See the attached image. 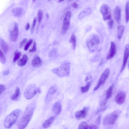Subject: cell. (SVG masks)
<instances>
[{
  "mask_svg": "<svg viewBox=\"0 0 129 129\" xmlns=\"http://www.w3.org/2000/svg\"><path fill=\"white\" fill-rule=\"evenodd\" d=\"M34 103L31 104L26 108L22 116L18 121L17 126L18 129H24L30 121L35 108Z\"/></svg>",
  "mask_w": 129,
  "mask_h": 129,
  "instance_id": "1",
  "label": "cell"
},
{
  "mask_svg": "<svg viewBox=\"0 0 129 129\" xmlns=\"http://www.w3.org/2000/svg\"><path fill=\"white\" fill-rule=\"evenodd\" d=\"M70 70V62L67 60L64 61L60 64V66L51 70L52 72L58 77H64L68 76Z\"/></svg>",
  "mask_w": 129,
  "mask_h": 129,
  "instance_id": "2",
  "label": "cell"
},
{
  "mask_svg": "<svg viewBox=\"0 0 129 129\" xmlns=\"http://www.w3.org/2000/svg\"><path fill=\"white\" fill-rule=\"evenodd\" d=\"M21 111L20 109H17L14 110L9 114L5 120V127L7 129L11 127L17 120Z\"/></svg>",
  "mask_w": 129,
  "mask_h": 129,
  "instance_id": "3",
  "label": "cell"
},
{
  "mask_svg": "<svg viewBox=\"0 0 129 129\" xmlns=\"http://www.w3.org/2000/svg\"><path fill=\"white\" fill-rule=\"evenodd\" d=\"M100 38L97 34H93L88 37L86 41L87 46L91 52H93L98 49L99 42Z\"/></svg>",
  "mask_w": 129,
  "mask_h": 129,
  "instance_id": "4",
  "label": "cell"
},
{
  "mask_svg": "<svg viewBox=\"0 0 129 129\" xmlns=\"http://www.w3.org/2000/svg\"><path fill=\"white\" fill-rule=\"evenodd\" d=\"M37 88L34 84H31L28 86L25 90L24 95L27 99L32 98L37 93Z\"/></svg>",
  "mask_w": 129,
  "mask_h": 129,
  "instance_id": "5",
  "label": "cell"
},
{
  "mask_svg": "<svg viewBox=\"0 0 129 129\" xmlns=\"http://www.w3.org/2000/svg\"><path fill=\"white\" fill-rule=\"evenodd\" d=\"M118 117V112L115 111L104 118L103 124L104 125H110L114 124Z\"/></svg>",
  "mask_w": 129,
  "mask_h": 129,
  "instance_id": "6",
  "label": "cell"
},
{
  "mask_svg": "<svg viewBox=\"0 0 129 129\" xmlns=\"http://www.w3.org/2000/svg\"><path fill=\"white\" fill-rule=\"evenodd\" d=\"M72 13L71 11H68L63 19L61 32L63 34H65L69 28L70 25V20Z\"/></svg>",
  "mask_w": 129,
  "mask_h": 129,
  "instance_id": "7",
  "label": "cell"
},
{
  "mask_svg": "<svg viewBox=\"0 0 129 129\" xmlns=\"http://www.w3.org/2000/svg\"><path fill=\"white\" fill-rule=\"evenodd\" d=\"M100 11L104 21L109 20L111 18V10L110 7L107 5L103 4L100 8Z\"/></svg>",
  "mask_w": 129,
  "mask_h": 129,
  "instance_id": "8",
  "label": "cell"
},
{
  "mask_svg": "<svg viewBox=\"0 0 129 129\" xmlns=\"http://www.w3.org/2000/svg\"><path fill=\"white\" fill-rule=\"evenodd\" d=\"M110 70L107 68L102 73L101 78L96 86L94 88L93 90L95 91L98 89L105 82L110 74Z\"/></svg>",
  "mask_w": 129,
  "mask_h": 129,
  "instance_id": "9",
  "label": "cell"
},
{
  "mask_svg": "<svg viewBox=\"0 0 129 129\" xmlns=\"http://www.w3.org/2000/svg\"><path fill=\"white\" fill-rule=\"evenodd\" d=\"M57 89V87L55 85L53 86L49 89L45 99L46 103L48 104L51 101Z\"/></svg>",
  "mask_w": 129,
  "mask_h": 129,
  "instance_id": "10",
  "label": "cell"
},
{
  "mask_svg": "<svg viewBox=\"0 0 129 129\" xmlns=\"http://www.w3.org/2000/svg\"><path fill=\"white\" fill-rule=\"evenodd\" d=\"M116 52V47L115 43L113 41L111 43V46L109 52L107 54L106 58L107 60L112 58L115 55Z\"/></svg>",
  "mask_w": 129,
  "mask_h": 129,
  "instance_id": "11",
  "label": "cell"
},
{
  "mask_svg": "<svg viewBox=\"0 0 129 129\" xmlns=\"http://www.w3.org/2000/svg\"><path fill=\"white\" fill-rule=\"evenodd\" d=\"M129 56V44H127L125 47L124 52L123 61L120 72H122L124 70L126 64Z\"/></svg>",
  "mask_w": 129,
  "mask_h": 129,
  "instance_id": "12",
  "label": "cell"
},
{
  "mask_svg": "<svg viewBox=\"0 0 129 129\" xmlns=\"http://www.w3.org/2000/svg\"><path fill=\"white\" fill-rule=\"evenodd\" d=\"M18 26L17 23L15 22L13 30L10 32V36L11 40L13 42L17 41L18 35Z\"/></svg>",
  "mask_w": 129,
  "mask_h": 129,
  "instance_id": "13",
  "label": "cell"
},
{
  "mask_svg": "<svg viewBox=\"0 0 129 129\" xmlns=\"http://www.w3.org/2000/svg\"><path fill=\"white\" fill-rule=\"evenodd\" d=\"M126 95L125 92L121 91L116 95L115 98L116 102L118 104L121 105L124 102Z\"/></svg>",
  "mask_w": 129,
  "mask_h": 129,
  "instance_id": "14",
  "label": "cell"
},
{
  "mask_svg": "<svg viewBox=\"0 0 129 129\" xmlns=\"http://www.w3.org/2000/svg\"><path fill=\"white\" fill-rule=\"evenodd\" d=\"M88 110L87 108L84 107L82 110L76 112L75 113L76 118L80 119L85 118L87 114Z\"/></svg>",
  "mask_w": 129,
  "mask_h": 129,
  "instance_id": "15",
  "label": "cell"
},
{
  "mask_svg": "<svg viewBox=\"0 0 129 129\" xmlns=\"http://www.w3.org/2000/svg\"><path fill=\"white\" fill-rule=\"evenodd\" d=\"M114 16L115 19L118 23H119L121 20V10L120 7L118 6L115 7L114 10Z\"/></svg>",
  "mask_w": 129,
  "mask_h": 129,
  "instance_id": "16",
  "label": "cell"
},
{
  "mask_svg": "<svg viewBox=\"0 0 129 129\" xmlns=\"http://www.w3.org/2000/svg\"><path fill=\"white\" fill-rule=\"evenodd\" d=\"M61 106L59 102H57L53 104L52 107V111L56 115H59L61 111Z\"/></svg>",
  "mask_w": 129,
  "mask_h": 129,
  "instance_id": "17",
  "label": "cell"
},
{
  "mask_svg": "<svg viewBox=\"0 0 129 129\" xmlns=\"http://www.w3.org/2000/svg\"><path fill=\"white\" fill-rule=\"evenodd\" d=\"M42 64V61L40 57L38 56L34 57L31 61L32 66L37 68L40 66Z\"/></svg>",
  "mask_w": 129,
  "mask_h": 129,
  "instance_id": "18",
  "label": "cell"
},
{
  "mask_svg": "<svg viewBox=\"0 0 129 129\" xmlns=\"http://www.w3.org/2000/svg\"><path fill=\"white\" fill-rule=\"evenodd\" d=\"M55 118V116H53L46 120L42 125L43 127L45 128L49 127L53 123Z\"/></svg>",
  "mask_w": 129,
  "mask_h": 129,
  "instance_id": "19",
  "label": "cell"
},
{
  "mask_svg": "<svg viewBox=\"0 0 129 129\" xmlns=\"http://www.w3.org/2000/svg\"><path fill=\"white\" fill-rule=\"evenodd\" d=\"M0 46L3 52L7 53L9 50L8 46L7 43L3 39L0 38Z\"/></svg>",
  "mask_w": 129,
  "mask_h": 129,
  "instance_id": "20",
  "label": "cell"
},
{
  "mask_svg": "<svg viewBox=\"0 0 129 129\" xmlns=\"http://www.w3.org/2000/svg\"><path fill=\"white\" fill-rule=\"evenodd\" d=\"M124 29L125 27L123 25H120L117 26V36L118 40L121 39Z\"/></svg>",
  "mask_w": 129,
  "mask_h": 129,
  "instance_id": "21",
  "label": "cell"
},
{
  "mask_svg": "<svg viewBox=\"0 0 129 129\" xmlns=\"http://www.w3.org/2000/svg\"><path fill=\"white\" fill-rule=\"evenodd\" d=\"M91 12L92 10L90 8H86L81 12L78 16V18L79 19H82L91 14Z\"/></svg>",
  "mask_w": 129,
  "mask_h": 129,
  "instance_id": "22",
  "label": "cell"
},
{
  "mask_svg": "<svg viewBox=\"0 0 129 129\" xmlns=\"http://www.w3.org/2000/svg\"><path fill=\"white\" fill-rule=\"evenodd\" d=\"M28 60V57L27 55L23 54L22 57L19 59L17 63L18 65L20 67L23 66L25 65L27 63Z\"/></svg>",
  "mask_w": 129,
  "mask_h": 129,
  "instance_id": "23",
  "label": "cell"
},
{
  "mask_svg": "<svg viewBox=\"0 0 129 129\" xmlns=\"http://www.w3.org/2000/svg\"><path fill=\"white\" fill-rule=\"evenodd\" d=\"M20 94L19 88L18 87H17L15 90V93L11 96L10 98L13 100H16L19 98Z\"/></svg>",
  "mask_w": 129,
  "mask_h": 129,
  "instance_id": "24",
  "label": "cell"
},
{
  "mask_svg": "<svg viewBox=\"0 0 129 129\" xmlns=\"http://www.w3.org/2000/svg\"><path fill=\"white\" fill-rule=\"evenodd\" d=\"M12 12L15 16H19L21 14L22 12V9L19 7L14 8L12 10Z\"/></svg>",
  "mask_w": 129,
  "mask_h": 129,
  "instance_id": "25",
  "label": "cell"
},
{
  "mask_svg": "<svg viewBox=\"0 0 129 129\" xmlns=\"http://www.w3.org/2000/svg\"><path fill=\"white\" fill-rule=\"evenodd\" d=\"M113 86L114 84H113L109 88L106 92L105 98L107 100L110 98L112 96Z\"/></svg>",
  "mask_w": 129,
  "mask_h": 129,
  "instance_id": "26",
  "label": "cell"
},
{
  "mask_svg": "<svg viewBox=\"0 0 129 129\" xmlns=\"http://www.w3.org/2000/svg\"><path fill=\"white\" fill-rule=\"evenodd\" d=\"M69 41L72 45L73 49H75L76 46V38L74 34H73L71 35Z\"/></svg>",
  "mask_w": 129,
  "mask_h": 129,
  "instance_id": "27",
  "label": "cell"
},
{
  "mask_svg": "<svg viewBox=\"0 0 129 129\" xmlns=\"http://www.w3.org/2000/svg\"><path fill=\"white\" fill-rule=\"evenodd\" d=\"M91 83L90 82H88L85 86L81 87V92L83 93H85L88 91L91 86Z\"/></svg>",
  "mask_w": 129,
  "mask_h": 129,
  "instance_id": "28",
  "label": "cell"
},
{
  "mask_svg": "<svg viewBox=\"0 0 129 129\" xmlns=\"http://www.w3.org/2000/svg\"><path fill=\"white\" fill-rule=\"evenodd\" d=\"M129 1H128L126 3L125 7V21L127 23L129 20Z\"/></svg>",
  "mask_w": 129,
  "mask_h": 129,
  "instance_id": "29",
  "label": "cell"
},
{
  "mask_svg": "<svg viewBox=\"0 0 129 129\" xmlns=\"http://www.w3.org/2000/svg\"><path fill=\"white\" fill-rule=\"evenodd\" d=\"M21 55V52L17 50L15 51L13 58V62H15L17 61Z\"/></svg>",
  "mask_w": 129,
  "mask_h": 129,
  "instance_id": "30",
  "label": "cell"
},
{
  "mask_svg": "<svg viewBox=\"0 0 129 129\" xmlns=\"http://www.w3.org/2000/svg\"><path fill=\"white\" fill-rule=\"evenodd\" d=\"M88 124L85 121H82L81 122L77 129H87Z\"/></svg>",
  "mask_w": 129,
  "mask_h": 129,
  "instance_id": "31",
  "label": "cell"
},
{
  "mask_svg": "<svg viewBox=\"0 0 129 129\" xmlns=\"http://www.w3.org/2000/svg\"><path fill=\"white\" fill-rule=\"evenodd\" d=\"M43 11L41 9L38 10L37 14V19L38 22L40 23L42 19L43 16Z\"/></svg>",
  "mask_w": 129,
  "mask_h": 129,
  "instance_id": "32",
  "label": "cell"
},
{
  "mask_svg": "<svg viewBox=\"0 0 129 129\" xmlns=\"http://www.w3.org/2000/svg\"><path fill=\"white\" fill-rule=\"evenodd\" d=\"M6 61V58L2 51L0 49V62L2 64H4Z\"/></svg>",
  "mask_w": 129,
  "mask_h": 129,
  "instance_id": "33",
  "label": "cell"
},
{
  "mask_svg": "<svg viewBox=\"0 0 129 129\" xmlns=\"http://www.w3.org/2000/svg\"><path fill=\"white\" fill-rule=\"evenodd\" d=\"M33 41V40L32 39H30L28 40L24 46V50L25 51H26L27 50L28 48L32 43Z\"/></svg>",
  "mask_w": 129,
  "mask_h": 129,
  "instance_id": "34",
  "label": "cell"
},
{
  "mask_svg": "<svg viewBox=\"0 0 129 129\" xmlns=\"http://www.w3.org/2000/svg\"><path fill=\"white\" fill-rule=\"evenodd\" d=\"M108 23L109 28L110 29L112 28L113 25V21L112 19L111 18L108 20Z\"/></svg>",
  "mask_w": 129,
  "mask_h": 129,
  "instance_id": "35",
  "label": "cell"
},
{
  "mask_svg": "<svg viewBox=\"0 0 129 129\" xmlns=\"http://www.w3.org/2000/svg\"><path fill=\"white\" fill-rule=\"evenodd\" d=\"M36 42H34L32 48L29 50V51L30 53H33L36 52Z\"/></svg>",
  "mask_w": 129,
  "mask_h": 129,
  "instance_id": "36",
  "label": "cell"
},
{
  "mask_svg": "<svg viewBox=\"0 0 129 129\" xmlns=\"http://www.w3.org/2000/svg\"><path fill=\"white\" fill-rule=\"evenodd\" d=\"M97 126L94 124H88L87 129H97Z\"/></svg>",
  "mask_w": 129,
  "mask_h": 129,
  "instance_id": "37",
  "label": "cell"
},
{
  "mask_svg": "<svg viewBox=\"0 0 129 129\" xmlns=\"http://www.w3.org/2000/svg\"><path fill=\"white\" fill-rule=\"evenodd\" d=\"M36 19L35 17L34 18L33 22L32 24L31 28V32L32 33H33V32L34 28L36 24Z\"/></svg>",
  "mask_w": 129,
  "mask_h": 129,
  "instance_id": "38",
  "label": "cell"
},
{
  "mask_svg": "<svg viewBox=\"0 0 129 129\" xmlns=\"http://www.w3.org/2000/svg\"><path fill=\"white\" fill-rule=\"evenodd\" d=\"M6 89L5 85L3 84H0V95Z\"/></svg>",
  "mask_w": 129,
  "mask_h": 129,
  "instance_id": "39",
  "label": "cell"
},
{
  "mask_svg": "<svg viewBox=\"0 0 129 129\" xmlns=\"http://www.w3.org/2000/svg\"><path fill=\"white\" fill-rule=\"evenodd\" d=\"M27 41V39L26 38H25L23 39L20 42L19 45V47L20 48H21L26 43Z\"/></svg>",
  "mask_w": 129,
  "mask_h": 129,
  "instance_id": "40",
  "label": "cell"
},
{
  "mask_svg": "<svg viewBox=\"0 0 129 129\" xmlns=\"http://www.w3.org/2000/svg\"><path fill=\"white\" fill-rule=\"evenodd\" d=\"M72 6L74 8H77L78 7L79 5L76 3L74 2L72 4Z\"/></svg>",
  "mask_w": 129,
  "mask_h": 129,
  "instance_id": "41",
  "label": "cell"
},
{
  "mask_svg": "<svg viewBox=\"0 0 129 129\" xmlns=\"http://www.w3.org/2000/svg\"><path fill=\"white\" fill-rule=\"evenodd\" d=\"M9 73V70H7L4 71L3 72V74L4 75H8Z\"/></svg>",
  "mask_w": 129,
  "mask_h": 129,
  "instance_id": "42",
  "label": "cell"
},
{
  "mask_svg": "<svg viewBox=\"0 0 129 129\" xmlns=\"http://www.w3.org/2000/svg\"><path fill=\"white\" fill-rule=\"evenodd\" d=\"M30 27V25L28 23H27L26 24V25L25 26V29L26 30H28Z\"/></svg>",
  "mask_w": 129,
  "mask_h": 129,
  "instance_id": "43",
  "label": "cell"
},
{
  "mask_svg": "<svg viewBox=\"0 0 129 129\" xmlns=\"http://www.w3.org/2000/svg\"><path fill=\"white\" fill-rule=\"evenodd\" d=\"M100 118H101V116L100 115L98 117V118L97 119V120L96 121V122L99 123H100Z\"/></svg>",
  "mask_w": 129,
  "mask_h": 129,
  "instance_id": "44",
  "label": "cell"
},
{
  "mask_svg": "<svg viewBox=\"0 0 129 129\" xmlns=\"http://www.w3.org/2000/svg\"><path fill=\"white\" fill-rule=\"evenodd\" d=\"M91 78V76H87L85 79V81H87L88 79H90Z\"/></svg>",
  "mask_w": 129,
  "mask_h": 129,
  "instance_id": "45",
  "label": "cell"
},
{
  "mask_svg": "<svg viewBox=\"0 0 129 129\" xmlns=\"http://www.w3.org/2000/svg\"><path fill=\"white\" fill-rule=\"evenodd\" d=\"M41 90L39 87H38L37 88V92L40 93L41 92Z\"/></svg>",
  "mask_w": 129,
  "mask_h": 129,
  "instance_id": "46",
  "label": "cell"
},
{
  "mask_svg": "<svg viewBox=\"0 0 129 129\" xmlns=\"http://www.w3.org/2000/svg\"><path fill=\"white\" fill-rule=\"evenodd\" d=\"M46 17L47 18H48L49 17V14L48 13H46Z\"/></svg>",
  "mask_w": 129,
  "mask_h": 129,
  "instance_id": "47",
  "label": "cell"
},
{
  "mask_svg": "<svg viewBox=\"0 0 129 129\" xmlns=\"http://www.w3.org/2000/svg\"><path fill=\"white\" fill-rule=\"evenodd\" d=\"M63 1V0H59V1H58V2H61Z\"/></svg>",
  "mask_w": 129,
  "mask_h": 129,
  "instance_id": "48",
  "label": "cell"
}]
</instances>
